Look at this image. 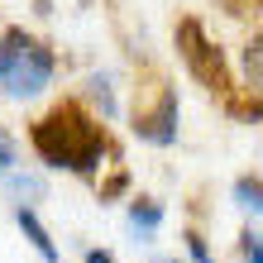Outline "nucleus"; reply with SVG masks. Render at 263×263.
<instances>
[{
  "instance_id": "nucleus-1",
  "label": "nucleus",
  "mask_w": 263,
  "mask_h": 263,
  "mask_svg": "<svg viewBox=\"0 0 263 263\" xmlns=\"http://www.w3.org/2000/svg\"><path fill=\"white\" fill-rule=\"evenodd\" d=\"M29 148H34V158L43 167L86 177V182L105 167V158L120 163L115 144H110V129H105L77 96L48 105V115H39L34 125H29Z\"/></svg>"
},
{
  "instance_id": "nucleus-2",
  "label": "nucleus",
  "mask_w": 263,
  "mask_h": 263,
  "mask_svg": "<svg viewBox=\"0 0 263 263\" xmlns=\"http://www.w3.org/2000/svg\"><path fill=\"white\" fill-rule=\"evenodd\" d=\"M53 82H58V53L39 34L10 24L5 34H0V91H5L10 101L29 105V101H39Z\"/></svg>"
},
{
  "instance_id": "nucleus-3",
  "label": "nucleus",
  "mask_w": 263,
  "mask_h": 263,
  "mask_svg": "<svg viewBox=\"0 0 263 263\" xmlns=\"http://www.w3.org/2000/svg\"><path fill=\"white\" fill-rule=\"evenodd\" d=\"M173 48H177V58H182V67L192 72V82L206 86L211 96H220L230 110H235V77H230V63H225V53L211 43L206 24H201L196 14H182V20H177Z\"/></svg>"
},
{
  "instance_id": "nucleus-4",
  "label": "nucleus",
  "mask_w": 263,
  "mask_h": 263,
  "mask_svg": "<svg viewBox=\"0 0 263 263\" xmlns=\"http://www.w3.org/2000/svg\"><path fill=\"white\" fill-rule=\"evenodd\" d=\"M129 134L148 148H173L182 134V96L177 86H158L153 101H139L129 110Z\"/></svg>"
},
{
  "instance_id": "nucleus-5",
  "label": "nucleus",
  "mask_w": 263,
  "mask_h": 263,
  "mask_svg": "<svg viewBox=\"0 0 263 263\" xmlns=\"http://www.w3.org/2000/svg\"><path fill=\"white\" fill-rule=\"evenodd\" d=\"M239 91H244V105L235 115H244L254 125H263V29H254L249 43H244V53H239Z\"/></svg>"
},
{
  "instance_id": "nucleus-6",
  "label": "nucleus",
  "mask_w": 263,
  "mask_h": 263,
  "mask_svg": "<svg viewBox=\"0 0 263 263\" xmlns=\"http://www.w3.org/2000/svg\"><path fill=\"white\" fill-rule=\"evenodd\" d=\"M163 220H167V206L158 196H129L125 201V230H129L134 244H153L158 230H163Z\"/></svg>"
},
{
  "instance_id": "nucleus-7",
  "label": "nucleus",
  "mask_w": 263,
  "mask_h": 263,
  "mask_svg": "<svg viewBox=\"0 0 263 263\" xmlns=\"http://www.w3.org/2000/svg\"><path fill=\"white\" fill-rule=\"evenodd\" d=\"M0 192L10 196V206H43V201H48V177L39 173V167H10L5 177H0Z\"/></svg>"
},
{
  "instance_id": "nucleus-8",
  "label": "nucleus",
  "mask_w": 263,
  "mask_h": 263,
  "mask_svg": "<svg viewBox=\"0 0 263 263\" xmlns=\"http://www.w3.org/2000/svg\"><path fill=\"white\" fill-rule=\"evenodd\" d=\"M77 101H82V105H86V110L96 115V120H105V125H115V120L125 115V110H120L115 77H110V72H86V82H82V96H77Z\"/></svg>"
},
{
  "instance_id": "nucleus-9",
  "label": "nucleus",
  "mask_w": 263,
  "mask_h": 263,
  "mask_svg": "<svg viewBox=\"0 0 263 263\" xmlns=\"http://www.w3.org/2000/svg\"><path fill=\"white\" fill-rule=\"evenodd\" d=\"M10 215H14V230L24 235V244H29V249H34L43 263H63V249H58L53 230L39 220V211H34V206H10Z\"/></svg>"
},
{
  "instance_id": "nucleus-10",
  "label": "nucleus",
  "mask_w": 263,
  "mask_h": 263,
  "mask_svg": "<svg viewBox=\"0 0 263 263\" xmlns=\"http://www.w3.org/2000/svg\"><path fill=\"white\" fill-rule=\"evenodd\" d=\"M230 201H235L244 215H263V177L258 173H239L230 182Z\"/></svg>"
},
{
  "instance_id": "nucleus-11",
  "label": "nucleus",
  "mask_w": 263,
  "mask_h": 263,
  "mask_svg": "<svg viewBox=\"0 0 263 263\" xmlns=\"http://www.w3.org/2000/svg\"><path fill=\"white\" fill-rule=\"evenodd\" d=\"M125 192H129V173L115 163V173L105 177V182H96V196H101V206H110V201H120Z\"/></svg>"
},
{
  "instance_id": "nucleus-12",
  "label": "nucleus",
  "mask_w": 263,
  "mask_h": 263,
  "mask_svg": "<svg viewBox=\"0 0 263 263\" xmlns=\"http://www.w3.org/2000/svg\"><path fill=\"white\" fill-rule=\"evenodd\" d=\"M182 244H187V263H220L201 230H182Z\"/></svg>"
},
{
  "instance_id": "nucleus-13",
  "label": "nucleus",
  "mask_w": 263,
  "mask_h": 263,
  "mask_svg": "<svg viewBox=\"0 0 263 263\" xmlns=\"http://www.w3.org/2000/svg\"><path fill=\"white\" fill-rule=\"evenodd\" d=\"M239 263H263V230H244L239 235Z\"/></svg>"
},
{
  "instance_id": "nucleus-14",
  "label": "nucleus",
  "mask_w": 263,
  "mask_h": 263,
  "mask_svg": "<svg viewBox=\"0 0 263 263\" xmlns=\"http://www.w3.org/2000/svg\"><path fill=\"white\" fill-rule=\"evenodd\" d=\"M10 167H20V148H0V177H5Z\"/></svg>"
},
{
  "instance_id": "nucleus-15",
  "label": "nucleus",
  "mask_w": 263,
  "mask_h": 263,
  "mask_svg": "<svg viewBox=\"0 0 263 263\" xmlns=\"http://www.w3.org/2000/svg\"><path fill=\"white\" fill-rule=\"evenodd\" d=\"M82 263H120V258H115L110 249H86V258H82Z\"/></svg>"
},
{
  "instance_id": "nucleus-16",
  "label": "nucleus",
  "mask_w": 263,
  "mask_h": 263,
  "mask_svg": "<svg viewBox=\"0 0 263 263\" xmlns=\"http://www.w3.org/2000/svg\"><path fill=\"white\" fill-rule=\"evenodd\" d=\"M0 148H20V139H14V129L0 120Z\"/></svg>"
},
{
  "instance_id": "nucleus-17",
  "label": "nucleus",
  "mask_w": 263,
  "mask_h": 263,
  "mask_svg": "<svg viewBox=\"0 0 263 263\" xmlns=\"http://www.w3.org/2000/svg\"><path fill=\"white\" fill-rule=\"evenodd\" d=\"M148 263H187V258H148Z\"/></svg>"
},
{
  "instance_id": "nucleus-18",
  "label": "nucleus",
  "mask_w": 263,
  "mask_h": 263,
  "mask_svg": "<svg viewBox=\"0 0 263 263\" xmlns=\"http://www.w3.org/2000/svg\"><path fill=\"white\" fill-rule=\"evenodd\" d=\"M82 5H91V0H82Z\"/></svg>"
}]
</instances>
